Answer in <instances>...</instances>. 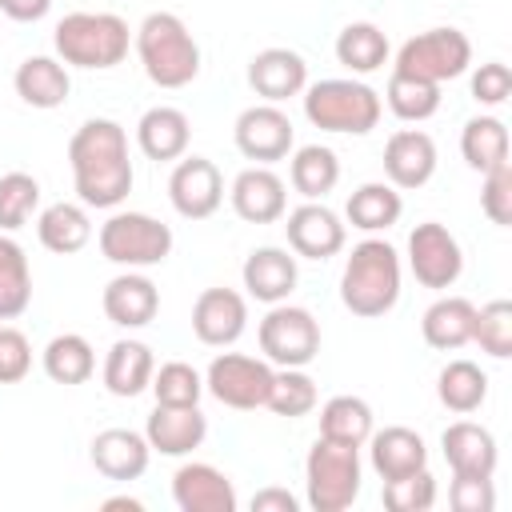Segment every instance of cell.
I'll return each instance as SVG.
<instances>
[{
  "mask_svg": "<svg viewBox=\"0 0 512 512\" xmlns=\"http://www.w3.org/2000/svg\"><path fill=\"white\" fill-rule=\"evenodd\" d=\"M68 168L84 208H120L136 180L128 160V132L108 116L84 120L68 140Z\"/></svg>",
  "mask_w": 512,
  "mask_h": 512,
  "instance_id": "cell-1",
  "label": "cell"
},
{
  "mask_svg": "<svg viewBox=\"0 0 512 512\" xmlns=\"http://www.w3.org/2000/svg\"><path fill=\"white\" fill-rule=\"evenodd\" d=\"M400 300V256L388 240L368 236L352 248V256L344 260L340 272V304L352 316L376 320L384 312H392Z\"/></svg>",
  "mask_w": 512,
  "mask_h": 512,
  "instance_id": "cell-2",
  "label": "cell"
},
{
  "mask_svg": "<svg viewBox=\"0 0 512 512\" xmlns=\"http://www.w3.org/2000/svg\"><path fill=\"white\" fill-rule=\"evenodd\" d=\"M132 44L144 76L156 88H184L200 76V44L176 12H148Z\"/></svg>",
  "mask_w": 512,
  "mask_h": 512,
  "instance_id": "cell-3",
  "label": "cell"
},
{
  "mask_svg": "<svg viewBox=\"0 0 512 512\" xmlns=\"http://www.w3.org/2000/svg\"><path fill=\"white\" fill-rule=\"evenodd\" d=\"M132 32L116 12H68L52 28V48L68 68H116L128 56Z\"/></svg>",
  "mask_w": 512,
  "mask_h": 512,
  "instance_id": "cell-4",
  "label": "cell"
},
{
  "mask_svg": "<svg viewBox=\"0 0 512 512\" xmlns=\"http://www.w3.org/2000/svg\"><path fill=\"white\" fill-rule=\"evenodd\" d=\"M304 116L308 124L340 136H368L380 124V92L356 76H328L308 84L304 92Z\"/></svg>",
  "mask_w": 512,
  "mask_h": 512,
  "instance_id": "cell-5",
  "label": "cell"
},
{
  "mask_svg": "<svg viewBox=\"0 0 512 512\" xmlns=\"http://www.w3.org/2000/svg\"><path fill=\"white\" fill-rule=\"evenodd\" d=\"M360 448L316 436L304 456V496L312 512H344L360 496Z\"/></svg>",
  "mask_w": 512,
  "mask_h": 512,
  "instance_id": "cell-6",
  "label": "cell"
},
{
  "mask_svg": "<svg viewBox=\"0 0 512 512\" xmlns=\"http://www.w3.org/2000/svg\"><path fill=\"white\" fill-rule=\"evenodd\" d=\"M96 244L116 268H152L172 256V228L148 212H112L100 224Z\"/></svg>",
  "mask_w": 512,
  "mask_h": 512,
  "instance_id": "cell-7",
  "label": "cell"
},
{
  "mask_svg": "<svg viewBox=\"0 0 512 512\" xmlns=\"http://www.w3.org/2000/svg\"><path fill=\"white\" fill-rule=\"evenodd\" d=\"M260 352L272 368H308L320 352V324L300 304H268V316L256 328Z\"/></svg>",
  "mask_w": 512,
  "mask_h": 512,
  "instance_id": "cell-8",
  "label": "cell"
},
{
  "mask_svg": "<svg viewBox=\"0 0 512 512\" xmlns=\"http://www.w3.org/2000/svg\"><path fill=\"white\" fill-rule=\"evenodd\" d=\"M468 64H472V40L460 28H428V32H416L400 44L392 72L444 84V80L464 76Z\"/></svg>",
  "mask_w": 512,
  "mask_h": 512,
  "instance_id": "cell-9",
  "label": "cell"
},
{
  "mask_svg": "<svg viewBox=\"0 0 512 512\" xmlns=\"http://www.w3.org/2000/svg\"><path fill=\"white\" fill-rule=\"evenodd\" d=\"M272 364L264 356H244V352H220L208 372H204V392H212L224 408L252 412L264 408L268 388H272Z\"/></svg>",
  "mask_w": 512,
  "mask_h": 512,
  "instance_id": "cell-10",
  "label": "cell"
},
{
  "mask_svg": "<svg viewBox=\"0 0 512 512\" xmlns=\"http://www.w3.org/2000/svg\"><path fill=\"white\" fill-rule=\"evenodd\" d=\"M408 268L416 276V284L444 292L460 280L464 272V252L460 240L440 224V220H424L408 232Z\"/></svg>",
  "mask_w": 512,
  "mask_h": 512,
  "instance_id": "cell-11",
  "label": "cell"
},
{
  "mask_svg": "<svg viewBox=\"0 0 512 512\" xmlns=\"http://www.w3.org/2000/svg\"><path fill=\"white\" fill-rule=\"evenodd\" d=\"M232 140H236L240 156H248L256 164H276L296 148V128H292V120L280 104L260 100V104H252L236 116Z\"/></svg>",
  "mask_w": 512,
  "mask_h": 512,
  "instance_id": "cell-12",
  "label": "cell"
},
{
  "mask_svg": "<svg viewBox=\"0 0 512 512\" xmlns=\"http://www.w3.org/2000/svg\"><path fill=\"white\" fill-rule=\"evenodd\" d=\"M168 200L184 220H208L224 204V176L208 156H180L168 176Z\"/></svg>",
  "mask_w": 512,
  "mask_h": 512,
  "instance_id": "cell-13",
  "label": "cell"
},
{
  "mask_svg": "<svg viewBox=\"0 0 512 512\" xmlns=\"http://www.w3.org/2000/svg\"><path fill=\"white\" fill-rule=\"evenodd\" d=\"M284 236H288V248L292 256H304V260H328L344 248L348 240V228L344 220L320 204V200H304L300 208L288 212V224H284Z\"/></svg>",
  "mask_w": 512,
  "mask_h": 512,
  "instance_id": "cell-14",
  "label": "cell"
},
{
  "mask_svg": "<svg viewBox=\"0 0 512 512\" xmlns=\"http://www.w3.org/2000/svg\"><path fill=\"white\" fill-rule=\"evenodd\" d=\"M248 328V300L236 288H204L192 304V332L208 348H228Z\"/></svg>",
  "mask_w": 512,
  "mask_h": 512,
  "instance_id": "cell-15",
  "label": "cell"
},
{
  "mask_svg": "<svg viewBox=\"0 0 512 512\" xmlns=\"http://www.w3.org/2000/svg\"><path fill=\"white\" fill-rule=\"evenodd\" d=\"M228 200H232V212L248 224H276L288 212V188L268 164H252L236 172Z\"/></svg>",
  "mask_w": 512,
  "mask_h": 512,
  "instance_id": "cell-16",
  "label": "cell"
},
{
  "mask_svg": "<svg viewBox=\"0 0 512 512\" xmlns=\"http://www.w3.org/2000/svg\"><path fill=\"white\" fill-rule=\"evenodd\" d=\"M384 176L392 188L412 192L436 176V140L420 128H400L384 144Z\"/></svg>",
  "mask_w": 512,
  "mask_h": 512,
  "instance_id": "cell-17",
  "label": "cell"
},
{
  "mask_svg": "<svg viewBox=\"0 0 512 512\" xmlns=\"http://www.w3.org/2000/svg\"><path fill=\"white\" fill-rule=\"evenodd\" d=\"M88 460H92V468H96L104 480L128 484V480H140V476L148 472L152 448H148L144 432H132V428H104V432L92 436Z\"/></svg>",
  "mask_w": 512,
  "mask_h": 512,
  "instance_id": "cell-18",
  "label": "cell"
},
{
  "mask_svg": "<svg viewBox=\"0 0 512 512\" xmlns=\"http://www.w3.org/2000/svg\"><path fill=\"white\" fill-rule=\"evenodd\" d=\"M172 500L180 512H236L232 480L204 460H188L172 472Z\"/></svg>",
  "mask_w": 512,
  "mask_h": 512,
  "instance_id": "cell-19",
  "label": "cell"
},
{
  "mask_svg": "<svg viewBox=\"0 0 512 512\" xmlns=\"http://www.w3.org/2000/svg\"><path fill=\"white\" fill-rule=\"evenodd\" d=\"M248 88L264 104H284L308 88V64L292 48H264L248 60Z\"/></svg>",
  "mask_w": 512,
  "mask_h": 512,
  "instance_id": "cell-20",
  "label": "cell"
},
{
  "mask_svg": "<svg viewBox=\"0 0 512 512\" xmlns=\"http://www.w3.org/2000/svg\"><path fill=\"white\" fill-rule=\"evenodd\" d=\"M100 304H104V316L116 328H144L160 312V288L140 268H124L120 276H112L104 284Z\"/></svg>",
  "mask_w": 512,
  "mask_h": 512,
  "instance_id": "cell-21",
  "label": "cell"
},
{
  "mask_svg": "<svg viewBox=\"0 0 512 512\" xmlns=\"http://www.w3.org/2000/svg\"><path fill=\"white\" fill-rule=\"evenodd\" d=\"M204 436H208V416L200 412V404H188V408L156 404L144 424V440L160 456H188L204 444Z\"/></svg>",
  "mask_w": 512,
  "mask_h": 512,
  "instance_id": "cell-22",
  "label": "cell"
},
{
  "mask_svg": "<svg viewBox=\"0 0 512 512\" xmlns=\"http://www.w3.org/2000/svg\"><path fill=\"white\" fill-rule=\"evenodd\" d=\"M240 280L248 288L252 300L260 304H280L292 296L296 280H300V268H296V256L288 248H276V244H264V248H252L244 268H240Z\"/></svg>",
  "mask_w": 512,
  "mask_h": 512,
  "instance_id": "cell-23",
  "label": "cell"
},
{
  "mask_svg": "<svg viewBox=\"0 0 512 512\" xmlns=\"http://www.w3.org/2000/svg\"><path fill=\"white\" fill-rule=\"evenodd\" d=\"M368 460H372L380 480H400V476H412V472L428 468V444L416 428H404V424H388L380 432L372 428Z\"/></svg>",
  "mask_w": 512,
  "mask_h": 512,
  "instance_id": "cell-24",
  "label": "cell"
},
{
  "mask_svg": "<svg viewBox=\"0 0 512 512\" xmlns=\"http://www.w3.org/2000/svg\"><path fill=\"white\" fill-rule=\"evenodd\" d=\"M440 448H444V460L452 468V476H492L496 472V436L476 424V420H456L444 428L440 436Z\"/></svg>",
  "mask_w": 512,
  "mask_h": 512,
  "instance_id": "cell-25",
  "label": "cell"
},
{
  "mask_svg": "<svg viewBox=\"0 0 512 512\" xmlns=\"http://www.w3.org/2000/svg\"><path fill=\"white\" fill-rule=\"evenodd\" d=\"M12 88H16V96H20L28 108L52 112V108L68 104L72 76H68V64H64L60 56H28V60L16 64Z\"/></svg>",
  "mask_w": 512,
  "mask_h": 512,
  "instance_id": "cell-26",
  "label": "cell"
},
{
  "mask_svg": "<svg viewBox=\"0 0 512 512\" xmlns=\"http://www.w3.org/2000/svg\"><path fill=\"white\" fill-rule=\"evenodd\" d=\"M188 140H192V124L180 108L172 104H156L148 108L140 120H136V144L148 160L156 164H168V160H180L188 152Z\"/></svg>",
  "mask_w": 512,
  "mask_h": 512,
  "instance_id": "cell-27",
  "label": "cell"
},
{
  "mask_svg": "<svg viewBox=\"0 0 512 512\" xmlns=\"http://www.w3.org/2000/svg\"><path fill=\"white\" fill-rule=\"evenodd\" d=\"M472 320H476V304L468 296H440L424 308L420 336L436 352H456L472 344Z\"/></svg>",
  "mask_w": 512,
  "mask_h": 512,
  "instance_id": "cell-28",
  "label": "cell"
},
{
  "mask_svg": "<svg viewBox=\"0 0 512 512\" xmlns=\"http://www.w3.org/2000/svg\"><path fill=\"white\" fill-rule=\"evenodd\" d=\"M152 372H156V356L144 340H116L104 356V388L120 400L148 392Z\"/></svg>",
  "mask_w": 512,
  "mask_h": 512,
  "instance_id": "cell-29",
  "label": "cell"
},
{
  "mask_svg": "<svg viewBox=\"0 0 512 512\" xmlns=\"http://www.w3.org/2000/svg\"><path fill=\"white\" fill-rule=\"evenodd\" d=\"M36 236L48 252L56 256H72L80 248H88L92 240V220H88V208L84 204H72V200H56L48 204L40 216H36Z\"/></svg>",
  "mask_w": 512,
  "mask_h": 512,
  "instance_id": "cell-30",
  "label": "cell"
},
{
  "mask_svg": "<svg viewBox=\"0 0 512 512\" xmlns=\"http://www.w3.org/2000/svg\"><path fill=\"white\" fill-rule=\"evenodd\" d=\"M400 212H404V200H400V188H392L388 180H368V184H360L352 196H348V204H344V216H348V224L352 228H360V232H388L396 220H400Z\"/></svg>",
  "mask_w": 512,
  "mask_h": 512,
  "instance_id": "cell-31",
  "label": "cell"
},
{
  "mask_svg": "<svg viewBox=\"0 0 512 512\" xmlns=\"http://www.w3.org/2000/svg\"><path fill=\"white\" fill-rule=\"evenodd\" d=\"M336 60L352 76H368V72L384 68L388 64V36H384V28H376L372 20L344 24L340 36H336Z\"/></svg>",
  "mask_w": 512,
  "mask_h": 512,
  "instance_id": "cell-32",
  "label": "cell"
},
{
  "mask_svg": "<svg viewBox=\"0 0 512 512\" xmlns=\"http://www.w3.org/2000/svg\"><path fill=\"white\" fill-rule=\"evenodd\" d=\"M288 180L304 200H324L340 184V156L328 144H304L292 152Z\"/></svg>",
  "mask_w": 512,
  "mask_h": 512,
  "instance_id": "cell-33",
  "label": "cell"
},
{
  "mask_svg": "<svg viewBox=\"0 0 512 512\" xmlns=\"http://www.w3.org/2000/svg\"><path fill=\"white\" fill-rule=\"evenodd\" d=\"M40 364L52 384H84L96 372V352L80 332H60L44 344Z\"/></svg>",
  "mask_w": 512,
  "mask_h": 512,
  "instance_id": "cell-34",
  "label": "cell"
},
{
  "mask_svg": "<svg viewBox=\"0 0 512 512\" xmlns=\"http://www.w3.org/2000/svg\"><path fill=\"white\" fill-rule=\"evenodd\" d=\"M436 396L448 412L468 416L488 400V372L472 360H448L436 376Z\"/></svg>",
  "mask_w": 512,
  "mask_h": 512,
  "instance_id": "cell-35",
  "label": "cell"
},
{
  "mask_svg": "<svg viewBox=\"0 0 512 512\" xmlns=\"http://www.w3.org/2000/svg\"><path fill=\"white\" fill-rule=\"evenodd\" d=\"M376 420H372V404L360 400V396H332L324 408H320V436L324 440H336V444H352V448H364L368 436H372Z\"/></svg>",
  "mask_w": 512,
  "mask_h": 512,
  "instance_id": "cell-36",
  "label": "cell"
},
{
  "mask_svg": "<svg viewBox=\"0 0 512 512\" xmlns=\"http://www.w3.org/2000/svg\"><path fill=\"white\" fill-rule=\"evenodd\" d=\"M32 304V268L24 248L0 232V320H16Z\"/></svg>",
  "mask_w": 512,
  "mask_h": 512,
  "instance_id": "cell-37",
  "label": "cell"
},
{
  "mask_svg": "<svg viewBox=\"0 0 512 512\" xmlns=\"http://www.w3.org/2000/svg\"><path fill=\"white\" fill-rule=\"evenodd\" d=\"M460 156L468 168L488 172L508 160V128L500 116H472L460 132Z\"/></svg>",
  "mask_w": 512,
  "mask_h": 512,
  "instance_id": "cell-38",
  "label": "cell"
},
{
  "mask_svg": "<svg viewBox=\"0 0 512 512\" xmlns=\"http://www.w3.org/2000/svg\"><path fill=\"white\" fill-rule=\"evenodd\" d=\"M384 100H388V108H392L396 120L420 124V120H428V116L440 112V84L416 80V76H404V72H392L388 76V88H384Z\"/></svg>",
  "mask_w": 512,
  "mask_h": 512,
  "instance_id": "cell-39",
  "label": "cell"
},
{
  "mask_svg": "<svg viewBox=\"0 0 512 512\" xmlns=\"http://www.w3.org/2000/svg\"><path fill=\"white\" fill-rule=\"evenodd\" d=\"M320 392H316V380L304 372V368H276L272 372V388H268V400L264 408H272L276 416H288V420H300L316 408Z\"/></svg>",
  "mask_w": 512,
  "mask_h": 512,
  "instance_id": "cell-40",
  "label": "cell"
},
{
  "mask_svg": "<svg viewBox=\"0 0 512 512\" xmlns=\"http://www.w3.org/2000/svg\"><path fill=\"white\" fill-rule=\"evenodd\" d=\"M40 208V180L32 172H4L0 176V232H16Z\"/></svg>",
  "mask_w": 512,
  "mask_h": 512,
  "instance_id": "cell-41",
  "label": "cell"
},
{
  "mask_svg": "<svg viewBox=\"0 0 512 512\" xmlns=\"http://www.w3.org/2000/svg\"><path fill=\"white\" fill-rule=\"evenodd\" d=\"M472 344H480V352H488L492 360L512 356V300H488L484 308H476Z\"/></svg>",
  "mask_w": 512,
  "mask_h": 512,
  "instance_id": "cell-42",
  "label": "cell"
},
{
  "mask_svg": "<svg viewBox=\"0 0 512 512\" xmlns=\"http://www.w3.org/2000/svg\"><path fill=\"white\" fill-rule=\"evenodd\" d=\"M152 396H156V404H172V408H188V404H200V396H204V376L192 368V364H184V360H168V364H160L156 372H152Z\"/></svg>",
  "mask_w": 512,
  "mask_h": 512,
  "instance_id": "cell-43",
  "label": "cell"
},
{
  "mask_svg": "<svg viewBox=\"0 0 512 512\" xmlns=\"http://www.w3.org/2000/svg\"><path fill=\"white\" fill-rule=\"evenodd\" d=\"M436 504V476L428 468L400 476V480H384V508L388 512H428Z\"/></svg>",
  "mask_w": 512,
  "mask_h": 512,
  "instance_id": "cell-44",
  "label": "cell"
},
{
  "mask_svg": "<svg viewBox=\"0 0 512 512\" xmlns=\"http://www.w3.org/2000/svg\"><path fill=\"white\" fill-rule=\"evenodd\" d=\"M484 176V188H480V208L492 224L508 228L512 224V160L480 172Z\"/></svg>",
  "mask_w": 512,
  "mask_h": 512,
  "instance_id": "cell-45",
  "label": "cell"
},
{
  "mask_svg": "<svg viewBox=\"0 0 512 512\" xmlns=\"http://www.w3.org/2000/svg\"><path fill=\"white\" fill-rule=\"evenodd\" d=\"M32 372V344L20 328L0 324V384H20Z\"/></svg>",
  "mask_w": 512,
  "mask_h": 512,
  "instance_id": "cell-46",
  "label": "cell"
},
{
  "mask_svg": "<svg viewBox=\"0 0 512 512\" xmlns=\"http://www.w3.org/2000/svg\"><path fill=\"white\" fill-rule=\"evenodd\" d=\"M448 504L456 512H492V504H496L492 476H452Z\"/></svg>",
  "mask_w": 512,
  "mask_h": 512,
  "instance_id": "cell-47",
  "label": "cell"
},
{
  "mask_svg": "<svg viewBox=\"0 0 512 512\" xmlns=\"http://www.w3.org/2000/svg\"><path fill=\"white\" fill-rule=\"evenodd\" d=\"M508 96H512V72H508V64L488 60V64H480V68L472 72V100L496 108V104H504Z\"/></svg>",
  "mask_w": 512,
  "mask_h": 512,
  "instance_id": "cell-48",
  "label": "cell"
},
{
  "mask_svg": "<svg viewBox=\"0 0 512 512\" xmlns=\"http://www.w3.org/2000/svg\"><path fill=\"white\" fill-rule=\"evenodd\" d=\"M252 512H300V500L288 488H260L252 496Z\"/></svg>",
  "mask_w": 512,
  "mask_h": 512,
  "instance_id": "cell-49",
  "label": "cell"
},
{
  "mask_svg": "<svg viewBox=\"0 0 512 512\" xmlns=\"http://www.w3.org/2000/svg\"><path fill=\"white\" fill-rule=\"evenodd\" d=\"M48 8H52V0H0V12H4L8 20H20V24L44 20Z\"/></svg>",
  "mask_w": 512,
  "mask_h": 512,
  "instance_id": "cell-50",
  "label": "cell"
},
{
  "mask_svg": "<svg viewBox=\"0 0 512 512\" xmlns=\"http://www.w3.org/2000/svg\"><path fill=\"white\" fill-rule=\"evenodd\" d=\"M100 508H104V512H112V508H128V512H140L144 504H140L136 496H108V500H100Z\"/></svg>",
  "mask_w": 512,
  "mask_h": 512,
  "instance_id": "cell-51",
  "label": "cell"
}]
</instances>
